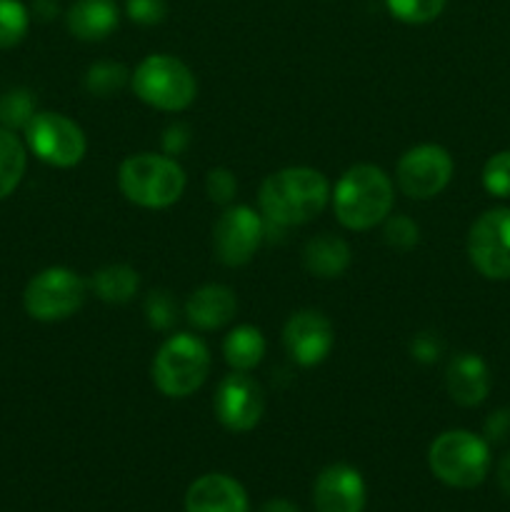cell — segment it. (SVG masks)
<instances>
[{
  "mask_svg": "<svg viewBox=\"0 0 510 512\" xmlns=\"http://www.w3.org/2000/svg\"><path fill=\"white\" fill-rule=\"evenodd\" d=\"M330 200V183L320 170L283 168L268 175L260 185V213L268 223L280 228L305 225L318 218Z\"/></svg>",
  "mask_w": 510,
  "mask_h": 512,
  "instance_id": "6da1fadb",
  "label": "cell"
},
{
  "mask_svg": "<svg viewBox=\"0 0 510 512\" xmlns=\"http://www.w3.org/2000/svg\"><path fill=\"white\" fill-rule=\"evenodd\" d=\"M393 180L378 165L360 163L345 170L333 190L335 218L348 230H370L393 210Z\"/></svg>",
  "mask_w": 510,
  "mask_h": 512,
  "instance_id": "7a4b0ae2",
  "label": "cell"
},
{
  "mask_svg": "<svg viewBox=\"0 0 510 512\" xmlns=\"http://www.w3.org/2000/svg\"><path fill=\"white\" fill-rule=\"evenodd\" d=\"M118 188L140 208L163 210L183 195L185 173L170 155L138 153L120 163Z\"/></svg>",
  "mask_w": 510,
  "mask_h": 512,
  "instance_id": "3957f363",
  "label": "cell"
},
{
  "mask_svg": "<svg viewBox=\"0 0 510 512\" xmlns=\"http://www.w3.org/2000/svg\"><path fill=\"white\" fill-rule=\"evenodd\" d=\"M130 85H133V93L145 105L155 110H165V113H180L198 95L193 70L183 60L165 53L148 55L130 73Z\"/></svg>",
  "mask_w": 510,
  "mask_h": 512,
  "instance_id": "277c9868",
  "label": "cell"
},
{
  "mask_svg": "<svg viewBox=\"0 0 510 512\" xmlns=\"http://www.w3.org/2000/svg\"><path fill=\"white\" fill-rule=\"evenodd\" d=\"M153 383L165 398H188L210 373V350L200 338L178 333L165 340L153 358Z\"/></svg>",
  "mask_w": 510,
  "mask_h": 512,
  "instance_id": "5b68a950",
  "label": "cell"
},
{
  "mask_svg": "<svg viewBox=\"0 0 510 512\" xmlns=\"http://www.w3.org/2000/svg\"><path fill=\"white\" fill-rule=\"evenodd\" d=\"M428 465L435 478L450 488H478L490 470V448L475 433L448 430L430 445Z\"/></svg>",
  "mask_w": 510,
  "mask_h": 512,
  "instance_id": "8992f818",
  "label": "cell"
},
{
  "mask_svg": "<svg viewBox=\"0 0 510 512\" xmlns=\"http://www.w3.org/2000/svg\"><path fill=\"white\" fill-rule=\"evenodd\" d=\"M88 285L68 268H48L35 275L23 293L25 313L40 323H58L78 313Z\"/></svg>",
  "mask_w": 510,
  "mask_h": 512,
  "instance_id": "52a82bcc",
  "label": "cell"
},
{
  "mask_svg": "<svg viewBox=\"0 0 510 512\" xmlns=\"http://www.w3.org/2000/svg\"><path fill=\"white\" fill-rule=\"evenodd\" d=\"M25 140L43 163L55 168H73L88 150L80 125L60 113H35L25 125Z\"/></svg>",
  "mask_w": 510,
  "mask_h": 512,
  "instance_id": "ba28073f",
  "label": "cell"
},
{
  "mask_svg": "<svg viewBox=\"0 0 510 512\" xmlns=\"http://www.w3.org/2000/svg\"><path fill=\"white\" fill-rule=\"evenodd\" d=\"M468 255L488 280L510 278V210L495 208L480 215L468 235Z\"/></svg>",
  "mask_w": 510,
  "mask_h": 512,
  "instance_id": "9c48e42d",
  "label": "cell"
},
{
  "mask_svg": "<svg viewBox=\"0 0 510 512\" xmlns=\"http://www.w3.org/2000/svg\"><path fill=\"white\" fill-rule=\"evenodd\" d=\"M265 235V220L248 205H228L213 228L215 258L228 268L250 263Z\"/></svg>",
  "mask_w": 510,
  "mask_h": 512,
  "instance_id": "30bf717a",
  "label": "cell"
},
{
  "mask_svg": "<svg viewBox=\"0 0 510 512\" xmlns=\"http://www.w3.org/2000/svg\"><path fill=\"white\" fill-rule=\"evenodd\" d=\"M453 178V158L443 145L423 143L398 160V188L413 200H430L443 193Z\"/></svg>",
  "mask_w": 510,
  "mask_h": 512,
  "instance_id": "8fae6325",
  "label": "cell"
},
{
  "mask_svg": "<svg viewBox=\"0 0 510 512\" xmlns=\"http://www.w3.org/2000/svg\"><path fill=\"white\" fill-rule=\"evenodd\" d=\"M213 410L218 423L230 433H248L265 413V393L255 378L233 370L215 388Z\"/></svg>",
  "mask_w": 510,
  "mask_h": 512,
  "instance_id": "7c38bea8",
  "label": "cell"
},
{
  "mask_svg": "<svg viewBox=\"0 0 510 512\" xmlns=\"http://www.w3.org/2000/svg\"><path fill=\"white\" fill-rule=\"evenodd\" d=\"M335 345V333L330 320L320 310H298L288 318L283 328V348L300 368L320 365Z\"/></svg>",
  "mask_w": 510,
  "mask_h": 512,
  "instance_id": "4fadbf2b",
  "label": "cell"
},
{
  "mask_svg": "<svg viewBox=\"0 0 510 512\" xmlns=\"http://www.w3.org/2000/svg\"><path fill=\"white\" fill-rule=\"evenodd\" d=\"M313 505L318 512H363L365 483L363 475L345 463L320 470L313 485Z\"/></svg>",
  "mask_w": 510,
  "mask_h": 512,
  "instance_id": "5bb4252c",
  "label": "cell"
},
{
  "mask_svg": "<svg viewBox=\"0 0 510 512\" xmlns=\"http://www.w3.org/2000/svg\"><path fill=\"white\" fill-rule=\"evenodd\" d=\"M185 512H248V493L230 475L208 473L185 493Z\"/></svg>",
  "mask_w": 510,
  "mask_h": 512,
  "instance_id": "9a60e30c",
  "label": "cell"
},
{
  "mask_svg": "<svg viewBox=\"0 0 510 512\" xmlns=\"http://www.w3.org/2000/svg\"><path fill=\"white\" fill-rule=\"evenodd\" d=\"M445 388L453 403L463 408H475L490 393V370L483 358L475 353L455 355L445 370Z\"/></svg>",
  "mask_w": 510,
  "mask_h": 512,
  "instance_id": "2e32d148",
  "label": "cell"
},
{
  "mask_svg": "<svg viewBox=\"0 0 510 512\" xmlns=\"http://www.w3.org/2000/svg\"><path fill=\"white\" fill-rule=\"evenodd\" d=\"M238 300L228 285L210 283L195 290L185 303V318L198 330H218L233 320Z\"/></svg>",
  "mask_w": 510,
  "mask_h": 512,
  "instance_id": "e0dca14e",
  "label": "cell"
},
{
  "mask_svg": "<svg viewBox=\"0 0 510 512\" xmlns=\"http://www.w3.org/2000/svg\"><path fill=\"white\" fill-rule=\"evenodd\" d=\"M118 18V5L113 0H75L65 15V23L78 40L95 43L118 28Z\"/></svg>",
  "mask_w": 510,
  "mask_h": 512,
  "instance_id": "ac0fdd59",
  "label": "cell"
},
{
  "mask_svg": "<svg viewBox=\"0 0 510 512\" xmlns=\"http://www.w3.org/2000/svg\"><path fill=\"white\" fill-rule=\"evenodd\" d=\"M350 258H353L350 245L330 233L308 240L303 248V265L315 278H340L350 268Z\"/></svg>",
  "mask_w": 510,
  "mask_h": 512,
  "instance_id": "d6986e66",
  "label": "cell"
},
{
  "mask_svg": "<svg viewBox=\"0 0 510 512\" xmlns=\"http://www.w3.org/2000/svg\"><path fill=\"white\" fill-rule=\"evenodd\" d=\"M265 348L268 345H265L263 333L255 325H238L223 340L225 363L233 370H240V373H248L255 365H260Z\"/></svg>",
  "mask_w": 510,
  "mask_h": 512,
  "instance_id": "ffe728a7",
  "label": "cell"
},
{
  "mask_svg": "<svg viewBox=\"0 0 510 512\" xmlns=\"http://www.w3.org/2000/svg\"><path fill=\"white\" fill-rule=\"evenodd\" d=\"M90 288L95 290V295H98L103 303L123 305L130 303V300L135 298V293H138L140 275L138 270H133L130 265L123 263L105 265V268H100L98 273L93 275Z\"/></svg>",
  "mask_w": 510,
  "mask_h": 512,
  "instance_id": "44dd1931",
  "label": "cell"
},
{
  "mask_svg": "<svg viewBox=\"0 0 510 512\" xmlns=\"http://www.w3.org/2000/svg\"><path fill=\"white\" fill-rule=\"evenodd\" d=\"M25 148L13 130L0 128V200L8 198L25 175Z\"/></svg>",
  "mask_w": 510,
  "mask_h": 512,
  "instance_id": "7402d4cb",
  "label": "cell"
},
{
  "mask_svg": "<svg viewBox=\"0 0 510 512\" xmlns=\"http://www.w3.org/2000/svg\"><path fill=\"white\" fill-rule=\"evenodd\" d=\"M130 73L125 65L110 63V60H103V63L90 65L88 73H85V90L95 98H110V95L120 93V90L128 85Z\"/></svg>",
  "mask_w": 510,
  "mask_h": 512,
  "instance_id": "603a6c76",
  "label": "cell"
},
{
  "mask_svg": "<svg viewBox=\"0 0 510 512\" xmlns=\"http://www.w3.org/2000/svg\"><path fill=\"white\" fill-rule=\"evenodd\" d=\"M30 15L20 0H0V50L15 48L25 38Z\"/></svg>",
  "mask_w": 510,
  "mask_h": 512,
  "instance_id": "cb8c5ba5",
  "label": "cell"
},
{
  "mask_svg": "<svg viewBox=\"0 0 510 512\" xmlns=\"http://www.w3.org/2000/svg\"><path fill=\"white\" fill-rule=\"evenodd\" d=\"M448 0H385L390 15L400 23L423 25L438 18Z\"/></svg>",
  "mask_w": 510,
  "mask_h": 512,
  "instance_id": "d4e9b609",
  "label": "cell"
},
{
  "mask_svg": "<svg viewBox=\"0 0 510 512\" xmlns=\"http://www.w3.org/2000/svg\"><path fill=\"white\" fill-rule=\"evenodd\" d=\"M35 115V100L28 90H10L0 98V123L8 130L25 128Z\"/></svg>",
  "mask_w": 510,
  "mask_h": 512,
  "instance_id": "484cf974",
  "label": "cell"
},
{
  "mask_svg": "<svg viewBox=\"0 0 510 512\" xmlns=\"http://www.w3.org/2000/svg\"><path fill=\"white\" fill-rule=\"evenodd\" d=\"M145 318L155 330H170L178 320V303L168 290H153L145 298Z\"/></svg>",
  "mask_w": 510,
  "mask_h": 512,
  "instance_id": "4316f807",
  "label": "cell"
},
{
  "mask_svg": "<svg viewBox=\"0 0 510 512\" xmlns=\"http://www.w3.org/2000/svg\"><path fill=\"white\" fill-rule=\"evenodd\" d=\"M483 185L495 198H510V150L490 155L483 168Z\"/></svg>",
  "mask_w": 510,
  "mask_h": 512,
  "instance_id": "83f0119b",
  "label": "cell"
},
{
  "mask_svg": "<svg viewBox=\"0 0 510 512\" xmlns=\"http://www.w3.org/2000/svg\"><path fill=\"white\" fill-rule=\"evenodd\" d=\"M418 225L415 220H410L408 215H388L385 218V243L393 245L398 250H410L418 243Z\"/></svg>",
  "mask_w": 510,
  "mask_h": 512,
  "instance_id": "f1b7e54d",
  "label": "cell"
},
{
  "mask_svg": "<svg viewBox=\"0 0 510 512\" xmlns=\"http://www.w3.org/2000/svg\"><path fill=\"white\" fill-rule=\"evenodd\" d=\"M205 190H208V198L213 203L228 205L238 193V180L228 168H213L205 178Z\"/></svg>",
  "mask_w": 510,
  "mask_h": 512,
  "instance_id": "f546056e",
  "label": "cell"
},
{
  "mask_svg": "<svg viewBox=\"0 0 510 512\" xmlns=\"http://www.w3.org/2000/svg\"><path fill=\"white\" fill-rule=\"evenodd\" d=\"M125 13L138 25H158L168 13V3L165 0H128Z\"/></svg>",
  "mask_w": 510,
  "mask_h": 512,
  "instance_id": "4dcf8cb0",
  "label": "cell"
},
{
  "mask_svg": "<svg viewBox=\"0 0 510 512\" xmlns=\"http://www.w3.org/2000/svg\"><path fill=\"white\" fill-rule=\"evenodd\" d=\"M410 353H413V358L420 360V363H435V360L440 358V353H443V343H440L435 335L420 333L415 335V340L410 343Z\"/></svg>",
  "mask_w": 510,
  "mask_h": 512,
  "instance_id": "1f68e13d",
  "label": "cell"
},
{
  "mask_svg": "<svg viewBox=\"0 0 510 512\" xmlns=\"http://www.w3.org/2000/svg\"><path fill=\"white\" fill-rule=\"evenodd\" d=\"M485 435L493 443H503L510 438V410H495L488 420H485Z\"/></svg>",
  "mask_w": 510,
  "mask_h": 512,
  "instance_id": "d6a6232c",
  "label": "cell"
},
{
  "mask_svg": "<svg viewBox=\"0 0 510 512\" xmlns=\"http://www.w3.org/2000/svg\"><path fill=\"white\" fill-rule=\"evenodd\" d=\"M188 128L180 123L170 125L168 130H165V138H163V148L168 155H178L180 150H185V145H188Z\"/></svg>",
  "mask_w": 510,
  "mask_h": 512,
  "instance_id": "836d02e7",
  "label": "cell"
},
{
  "mask_svg": "<svg viewBox=\"0 0 510 512\" xmlns=\"http://www.w3.org/2000/svg\"><path fill=\"white\" fill-rule=\"evenodd\" d=\"M498 485L505 495L510 498V453L500 460L498 465Z\"/></svg>",
  "mask_w": 510,
  "mask_h": 512,
  "instance_id": "e575fe53",
  "label": "cell"
},
{
  "mask_svg": "<svg viewBox=\"0 0 510 512\" xmlns=\"http://www.w3.org/2000/svg\"><path fill=\"white\" fill-rule=\"evenodd\" d=\"M258 512H300L295 508L290 500H283V498H275V500H268V503H263V508Z\"/></svg>",
  "mask_w": 510,
  "mask_h": 512,
  "instance_id": "d590c367",
  "label": "cell"
},
{
  "mask_svg": "<svg viewBox=\"0 0 510 512\" xmlns=\"http://www.w3.org/2000/svg\"><path fill=\"white\" fill-rule=\"evenodd\" d=\"M35 13H38L40 18L50 20L58 13V3H55V0H35Z\"/></svg>",
  "mask_w": 510,
  "mask_h": 512,
  "instance_id": "8d00e7d4",
  "label": "cell"
}]
</instances>
